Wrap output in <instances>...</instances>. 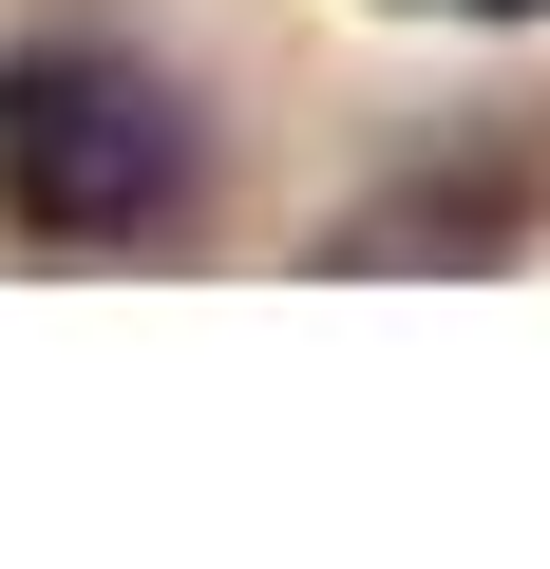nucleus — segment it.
Instances as JSON below:
<instances>
[{
  "label": "nucleus",
  "instance_id": "1",
  "mask_svg": "<svg viewBox=\"0 0 550 569\" xmlns=\"http://www.w3.org/2000/svg\"><path fill=\"white\" fill-rule=\"evenodd\" d=\"M190 190H209V133L133 39H20L0 58V228L20 247H171Z\"/></svg>",
  "mask_w": 550,
  "mask_h": 569
},
{
  "label": "nucleus",
  "instance_id": "2",
  "mask_svg": "<svg viewBox=\"0 0 550 569\" xmlns=\"http://www.w3.org/2000/svg\"><path fill=\"white\" fill-rule=\"evenodd\" d=\"M437 20H550V0H437Z\"/></svg>",
  "mask_w": 550,
  "mask_h": 569
}]
</instances>
